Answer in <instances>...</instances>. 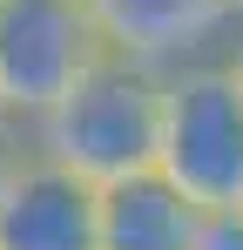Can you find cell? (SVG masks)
Instances as JSON below:
<instances>
[{"label": "cell", "instance_id": "6da1fadb", "mask_svg": "<svg viewBox=\"0 0 243 250\" xmlns=\"http://www.w3.org/2000/svg\"><path fill=\"white\" fill-rule=\"evenodd\" d=\"M40 163L81 176L88 189L128 183L142 169H156L162 142V75L135 68V61H101L88 82H75L68 102H54L34 128H27Z\"/></svg>", "mask_w": 243, "mask_h": 250}, {"label": "cell", "instance_id": "7a4b0ae2", "mask_svg": "<svg viewBox=\"0 0 243 250\" xmlns=\"http://www.w3.org/2000/svg\"><path fill=\"white\" fill-rule=\"evenodd\" d=\"M156 176H169L202 216L243 209V88L223 61L162 75Z\"/></svg>", "mask_w": 243, "mask_h": 250}, {"label": "cell", "instance_id": "3957f363", "mask_svg": "<svg viewBox=\"0 0 243 250\" xmlns=\"http://www.w3.org/2000/svg\"><path fill=\"white\" fill-rule=\"evenodd\" d=\"M108 61L88 0H0V115L34 128Z\"/></svg>", "mask_w": 243, "mask_h": 250}, {"label": "cell", "instance_id": "277c9868", "mask_svg": "<svg viewBox=\"0 0 243 250\" xmlns=\"http://www.w3.org/2000/svg\"><path fill=\"white\" fill-rule=\"evenodd\" d=\"M101 47L149 75H182L196 61H223L237 34L230 0H88Z\"/></svg>", "mask_w": 243, "mask_h": 250}, {"label": "cell", "instance_id": "5b68a950", "mask_svg": "<svg viewBox=\"0 0 243 250\" xmlns=\"http://www.w3.org/2000/svg\"><path fill=\"white\" fill-rule=\"evenodd\" d=\"M0 250H101L95 189L34 156L20 183L0 196Z\"/></svg>", "mask_w": 243, "mask_h": 250}, {"label": "cell", "instance_id": "8992f818", "mask_svg": "<svg viewBox=\"0 0 243 250\" xmlns=\"http://www.w3.org/2000/svg\"><path fill=\"white\" fill-rule=\"evenodd\" d=\"M95 230L101 250H196L202 237V209L156 169L95 189Z\"/></svg>", "mask_w": 243, "mask_h": 250}, {"label": "cell", "instance_id": "52a82bcc", "mask_svg": "<svg viewBox=\"0 0 243 250\" xmlns=\"http://www.w3.org/2000/svg\"><path fill=\"white\" fill-rule=\"evenodd\" d=\"M27 163H34V142H27V128L0 115V196L20 183V169H27Z\"/></svg>", "mask_w": 243, "mask_h": 250}, {"label": "cell", "instance_id": "ba28073f", "mask_svg": "<svg viewBox=\"0 0 243 250\" xmlns=\"http://www.w3.org/2000/svg\"><path fill=\"white\" fill-rule=\"evenodd\" d=\"M196 250H243V209H223V216H202Z\"/></svg>", "mask_w": 243, "mask_h": 250}, {"label": "cell", "instance_id": "9c48e42d", "mask_svg": "<svg viewBox=\"0 0 243 250\" xmlns=\"http://www.w3.org/2000/svg\"><path fill=\"white\" fill-rule=\"evenodd\" d=\"M223 68H230V82L243 88V27L230 34V47H223Z\"/></svg>", "mask_w": 243, "mask_h": 250}, {"label": "cell", "instance_id": "30bf717a", "mask_svg": "<svg viewBox=\"0 0 243 250\" xmlns=\"http://www.w3.org/2000/svg\"><path fill=\"white\" fill-rule=\"evenodd\" d=\"M230 21H237V27H243V0H230Z\"/></svg>", "mask_w": 243, "mask_h": 250}]
</instances>
